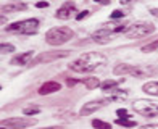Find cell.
Returning <instances> with one entry per match:
<instances>
[{
	"label": "cell",
	"instance_id": "21",
	"mask_svg": "<svg viewBox=\"0 0 158 129\" xmlns=\"http://www.w3.org/2000/svg\"><path fill=\"white\" fill-rule=\"evenodd\" d=\"M0 52L3 53H11V52H15V47H13L11 44H2L0 45Z\"/></svg>",
	"mask_w": 158,
	"mask_h": 129
},
{
	"label": "cell",
	"instance_id": "8",
	"mask_svg": "<svg viewBox=\"0 0 158 129\" xmlns=\"http://www.w3.org/2000/svg\"><path fill=\"white\" fill-rule=\"evenodd\" d=\"M69 52L68 50H56V52H44L37 55L35 58L31 61V64H39V63H47V61H53V60H58V58H64V56H68Z\"/></svg>",
	"mask_w": 158,
	"mask_h": 129
},
{
	"label": "cell",
	"instance_id": "15",
	"mask_svg": "<svg viewBox=\"0 0 158 129\" xmlns=\"http://www.w3.org/2000/svg\"><path fill=\"white\" fill-rule=\"evenodd\" d=\"M127 97V90H121L119 87L111 90L110 94H106V98L108 100H124Z\"/></svg>",
	"mask_w": 158,
	"mask_h": 129
},
{
	"label": "cell",
	"instance_id": "17",
	"mask_svg": "<svg viewBox=\"0 0 158 129\" xmlns=\"http://www.w3.org/2000/svg\"><path fill=\"white\" fill-rule=\"evenodd\" d=\"M114 123L119 124V126H124V127H135L137 126V123H135L134 119H131V118H116Z\"/></svg>",
	"mask_w": 158,
	"mask_h": 129
},
{
	"label": "cell",
	"instance_id": "20",
	"mask_svg": "<svg viewBox=\"0 0 158 129\" xmlns=\"http://www.w3.org/2000/svg\"><path fill=\"white\" fill-rule=\"evenodd\" d=\"M39 111H40L39 106H27V108L23 110V113L26 114V116H32V114H37Z\"/></svg>",
	"mask_w": 158,
	"mask_h": 129
},
{
	"label": "cell",
	"instance_id": "28",
	"mask_svg": "<svg viewBox=\"0 0 158 129\" xmlns=\"http://www.w3.org/2000/svg\"><path fill=\"white\" fill-rule=\"evenodd\" d=\"M35 6H37V8H47L48 3L47 2H37V3H35Z\"/></svg>",
	"mask_w": 158,
	"mask_h": 129
},
{
	"label": "cell",
	"instance_id": "11",
	"mask_svg": "<svg viewBox=\"0 0 158 129\" xmlns=\"http://www.w3.org/2000/svg\"><path fill=\"white\" fill-rule=\"evenodd\" d=\"M34 56V52L32 50H29V52H23V53H19L16 56H13L11 58V64H18V66H24V64H29L31 58Z\"/></svg>",
	"mask_w": 158,
	"mask_h": 129
},
{
	"label": "cell",
	"instance_id": "30",
	"mask_svg": "<svg viewBox=\"0 0 158 129\" xmlns=\"http://www.w3.org/2000/svg\"><path fill=\"white\" fill-rule=\"evenodd\" d=\"M2 129H8V127H5V126H2Z\"/></svg>",
	"mask_w": 158,
	"mask_h": 129
},
{
	"label": "cell",
	"instance_id": "26",
	"mask_svg": "<svg viewBox=\"0 0 158 129\" xmlns=\"http://www.w3.org/2000/svg\"><path fill=\"white\" fill-rule=\"evenodd\" d=\"M139 129H158V124H145V126H140Z\"/></svg>",
	"mask_w": 158,
	"mask_h": 129
},
{
	"label": "cell",
	"instance_id": "1",
	"mask_svg": "<svg viewBox=\"0 0 158 129\" xmlns=\"http://www.w3.org/2000/svg\"><path fill=\"white\" fill-rule=\"evenodd\" d=\"M105 63H106V56L103 53L90 52V53L81 55L74 61H71L69 69L74 71V73H90V71H94V69L102 68Z\"/></svg>",
	"mask_w": 158,
	"mask_h": 129
},
{
	"label": "cell",
	"instance_id": "18",
	"mask_svg": "<svg viewBox=\"0 0 158 129\" xmlns=\"http://www.w3.org/2000/svg\"><path fill=\"white\" fill-rule=\"evenodd\" d=\"M82 82L85 84V87H87V89H95V87H98V85L102 84L97 77H85V79H82Z\"/></svg>",
	"mask_w": 158,
	"mask_h": 129
},
{
	"label": "cell",
	"instance_id": "23",
	"mask_svg": "<svg viewBox=\"0 0 158 129\" xmlns=\"http://www.w3.org/2000/svg\"><path fill=\"white\" fill-rule=\"evenodd\" d=\"M123 16H124V13L121 11V10H114V11L111 13L110 18H111V19H116V18H123Z\"/></svg>",
	"mask_w": 158,
	"mask_h": 129
},
{
	"label": "cell",
	"instance_id": "22",
	"mask_svg": "<svg viewBox=\"0 0 158 129\" xmlns=\"http://www.w3.org/2000/svg\"><path fill=\"white\" fill-rule=\"evenodd\" d=\"M158 48V40L152 42V44H148V45H143L142 47V52H153V50Z\"/></svg>",
	"mask_w": 158,
	"mask_h": 129
},
{
	"label": "cell",
	"instance_id": "10",
	"mask_svg": "<svg viewBox=\"0 0 158 129\" xmlns=\"http://www.w3.org/2000/svg\"><path fill=\"white\" fill-rule=\"evenodd\" d=\"M108 102H110V100L106 98V100H95V102L84 103V106L81 108V116H87V114H90V113H94V111L100 110L102 106L108 105Z\"/></svg>",
	"mask_w": 158,
	"mask_h": 129
},
{
	"label": "cell",
	"instance_id": "14",
	"mask_svg": "<svg viewBox=\"0 0 158 129\" xmlns=\"http://www.w3.org/2000/svg\"><path fill=\"white\" fill-rule=\"evenodd\" d=\"M119 82H121V81L108 79V81H105V82L100 84V87H102V90L105 92V94H110L111 90H114V89H118V87H119Z\"/></svg>",
	"mask_w": 158,
	"mask_h": 129
},
{
	"label": "cell",
	"instance_id": "9",
	"mask_svg": "<svg viewBox=\"0 0 158 129\" xmlns=\"http://www.w3.org/2000/svg\"><path fill=\"white\" fill-rule=\"evenodd\" d=\"M74 13H77L76 10V5L73 2H66V3H63L58 10H56L55 13V16L58 18V19H69L71 16L74 15Z\"/></svg>",
	"mask_w": 158,
	"mask_h": 129
},
{
	"label": "cell",
	"instance_id": "7",
	"mask_svg": "<svg viewBox=\"0 0 158 129\" xmlns=\"http://www.w3.org/2000/svg\"><path fill=\"white\" fill-rule=\"evenodd\" d=\"M35 123L37 121L34 118H8V119L2 121V126L8 127V129H24V127L34 126Z\"/></svg>",
	"mask_w": 158,
	"mask_h": 129
},
{
	"label": "cell",
	"instance_id": "25",
	"mask_svg": "<svg viewBox=\"0 0 158 129\" xmlns=\"http://www.w3.org/2000/svg\"><path fill=\"white\" fill-rule=\"evenodd\" d=\"M87 15H89V11H87V10H84V11L79 13V15H76V19H77V21H81V19H84Z\"/></svg>",
	"mask_w": 158,
	"mask_h": 129
},
{
	"label": "cell",
	"instance_id": "19",
	"mask_svg": "<svg viewBox=\"0 0 158 129\" xmlns=\"http://www.w3.org/2000/svg\"><path fill=\"white\" fill-rule=\"evenodd\" d=\"M92 127L94 129H111V124L102 119H94L92 121Z\"/></svg>",
	"mask_w": 158,
	"mask_h": 129
},
{
	"label": "cell",
	"instance_id": "5",
	"mask_svg": "<svg viewBox=\"0 0 158 129\" xmlns=\"http://www.w3.org/2000/svg\"><path fill=\"white\" fill-rule=\"evenodd\" d=\"M132 110L145 118H158V102L139 98L132 102Z\"/></svg>",
	"mask_w": 158,
	"mask_h": 129
},
{
	"label": "cell",
	"instance_id": "12",
	"mask_svg": "<svg viewBox=\"0 0 158 129\" xmlns=\"http://www.w3.org/2000/svg\"><path fill=\"white\" fill-rule=\"evenodd\" d=\"M61 89V85L58 82H55V81H48L45 84H42L40 87H39V94L40 95H48V94H53V92H58Z\"/></svg>",
	"mask_w": 158,
	"mask_h": 129
},
{
	"label": "cell",
	"instance_id": "3",
	"mask_svg": "<svg viewBox=\"0 0 158 129\" xmlns=\"http://www.w3.org/2000/svg\"><path fill=\"white\" fill-rule=\"evenodd\" d=\"M114 74H131L134 77H147L155 73L153 66H142V64H126L121 63L113 69Z\"/></svg>",
	"mask_w": 158,
	"mask_h": 129
},
{
	"label": "cell",
	"instance_id": "16",
	"mask_svg": "<svg viewBox=\"0 0 158 129\" xmlns=\"http://www.w3.org/2000/svg\"><path fill=\"white\" fill-rule=\"evenodd\" d=\"M27 5L26 3H11V5H5L2 8V13H8V11H18V10H26Z\"/></svg>",
	"mask_w": 158,
	"mask_h": 129
},
{
	"label": "cell",
	"instance_id": "13",
	"mask_svg": "<svg viewBox=\"0 0 158 129\" xmlns=\"http://www.w3.org/2000/svg\"><path fill=\"white\" fill-rule=\"evenodd\" d=\"M142 90L148 95H153V97H158V81H152V82H145L143 84Z\"/></svg>",
	"mask_w": 158,
	"mask_h": 129
},
{
	"label": "cell",
	"instance_id": "2",
	"mask_svg": "<svg viewBox=\"0 0 158 129\" xmlns=\"http://www.w3.org/2000/svg\"><path fill=\"white\" fill-rule=\"evenodd\" d=\"M73 29L68 26H60V27H52L45 32V42L50 45H61L64 42L73 39Z\"/></svg>",
	"mask_w": 158,
	"mask_h": 129
},
{
	"label": "cell",
	"instance_id": "24",
	"mask_svg": "<svg viewBox=\"0 0 158 129\" xmlns=\"http://www.w3.org/2000/svg\"><path fill=\"white\" fill-rule=\"evenodd\" d=\"M116 114L119 118H129V114H127V110H124V108H119L118 111H116Z\"/></svg>",
	"mask_w": 158,
	"mask_h": 129
},
{
	"label": "cell",
	"instance_id": "29",
	"mask_svg": "<svg viewBox=\"0 0 158 129\" xmlns=\"http://www.w3.org/2000/svg\"><path fill=\"white\" fill-rule=\"evenodd\" d=\"M44 129H61L60 126H50V127H44Z\"/></svg>",
	"mask_w": 158,
	"mask_h": 129
},
{
	"label": "cell",
	"instance_id": "6",
	"mask_svg": "<svg viewBox=\"0 0 158 129\" xmlns=\"http://www.w3.org/2000/svg\"><path fill=\"white\" fill-rule=\"evenodd\" d=\"M155 31V26L152 23H143V21H139V23L129 24V27L124 31V35L127 39H137V37H145V35L152 34Z\"/></svg>",
	"mask_w": 158,
	"mask_h": 129
},
{
	"label": "cell",
	"instance_id": "4",
	"mask_svg": "<svg viewBox=\"0 0 158 129\" xmlns=\"http://www.w3.org/2000/svg\"><path fill=\"white\" fill-rule=\"evenodd\" d=\"M39 24H40L39 19H35V18L23 19V21H18V23H13V24H10V26H6V32L31 35V34H35V32H37Z\"/></svg>",
	"mask_w": 158,
	"mask_h": 129
},
{
	"label": "cell",
	"instance_id": "27",
	"mask_svg": "<svg viewBox=\"0 0 158 129\" xmlns=\"http://www.w3.org/2000/svg\"><path fill=\"white\" fill-rule=\"evenodd\" d=\"M77 82H81V79H66V84L69 85V87L74 85V84H77Z\"/></svg>",
	"mask_w": 158,
	"mask_h": 129
}]
</instances>
